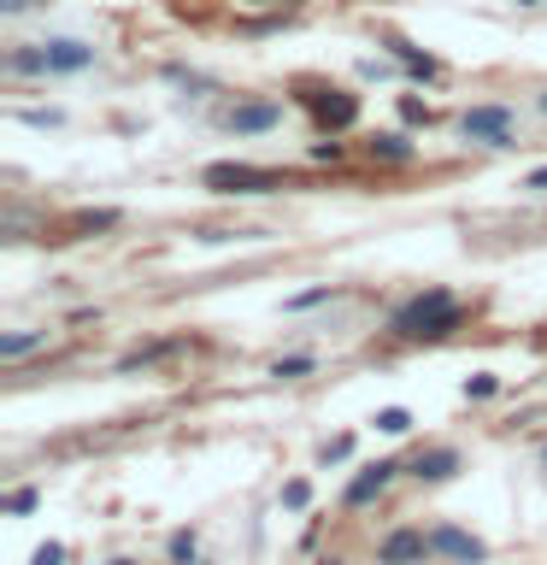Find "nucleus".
<instances>
[{
    "label": "nucleus",
    "instance_id": "nucleus-1",
    "mask_svg": "<svg viewBox=\"0 0 547 565\" xmlns=\"http://www.w3.org/2000/svg\"><path fill=\"white\" fill-rule=\"evenodd\" d=\"M459 318H465V307L448 289H423L388 312V335H400V342H441L448 330H459Z\"/></svg>",
    "mask_w": 547,
    "mask_h": 565
},
{
    "label": "nucleus",
    "instance_id": "nucleus-2",
    "mask_svg": "<svg viewBox=\"0 0 547 565\" xmlns=\"http://www.w3.org/2000/svg\"><path fill=\"white\" fill-rule=\"evenodd\" d=\"M300 106L312 113L318 130L342 136L360 124V95H347V88H330V83H300Z\"/></svg>",
    "mask_w": 547,
    "mask_h": 565
},
{
    "label": "nucleus",
    "instance_id": "nucleus-3",
    "mask_svg": "<svg viewBox=\"0 0 547 565\" xmlns=\"http://www.w3.org/2000/svg\"><path fill=\"white\" fill-rule=\"evenodd\" d=\"M459 136L465 141H483V148H518V113L501 100L489 106H471L465 118H459Z\"/></svg>",
    "mask_w": 547,
    "mask_h": 565
},
{
    "label": "nucleus",
    "instance_id": "nucleus-4",
    "mask_svg": "<svg viewBox=\"0 0 547 565\" xmlns=\"http://www.w3.org/2000/svg\"><path fill=\"white\" fill-rule=\"evenodd\" d=\"M201 183H206L212 194H265V189H282V171L242 166V159H218V166L201 171Z\"/></svg>",
    "mask_w": 547,
    "mask_h": 565
},
{
    "label": "nucleus",
    "instance_id": "nucleus-5",
    "mask_svg": "<svg viewBox=\"0 0 547 565\" xmlns=\"http://www.w3.org/2000/svg\"><path fill=\"white\" fill-rule=\"evenodd\" d=\"M436 547H430V530H412V524H400V530H388V536L377 542V565H423Z\"/></svg>",
    "mask_w": 547,
    "mask_h": 565
},
{
    "label": "nucleus",
    "instance_id": "nucleus-6",
    "mask_svg": "<svg viewBox=\"0 0 547 565\" xmlns=\"http://www.w3.org/2000/svg\"><path fill=\"white\" fill-rule=\"evenodd\" d=\"M282 124V100H236L224 113V130L229 136H265Z\"/></svg>",
    "mask_w": 547,
    "mask_h": 565
},
{
    "label": "nucleus",
    "instance_id": "nucleus-7",
    "mask_svg": "<svg viewBox=\"0 0 547 565\" xmlns=\"http://www.w3.org/2000/svg\"><path fill=\"white\" fill-rule=\"evenodd\" d=\"M430 547H436L441 559H453V565H483L489 559V542L471 536V530H459V524H436L430 530Z\"/></svg>",
    "mask_w": 547,
    "mask_h": 565
},
{
    "label": "nucleus",
    "instance_id": "nucleus-8",
    "mask_svg": "<svg viewBox=\"0 0 547 565\" xmlns=\"http://www.w3.org/2000/svg\"><path fill=\"white\" fill-rule=\"evenodd\" d=\"M42 53H47V77H83L95 65V42H77V35H53V42H42Z\"/></svg>",
    "mask_w": 547,
    "mask_h": 565
},
{
    "label": "nucleus",
    "instance_id": "nucleus-9",
    "mask_svg": "<svg viewBox=\"0 0 547 565\" xmlns=\"http://www.w3.org/2000/svg\"><path fill=\"white\" fill-rule=\"evenodd\" d=\"M395 477H400V459H377V466L353 471V483L342 489V501H347V507H371V501H383Z\"/></svg>",
    "mask_w": 547,
    "mask_h": 565
},
{
    "label": "nucleus",
    "instance_id": "nucleus-10",
    "mask_svg": "<svg viewBox=\"0 0 547 565\" xmlns=\"http://www.w3.org/2000/svg\"><path fill=\"white\" fill-rule=\"evenodd\" d=\"M383 47H388V60H395V65L406 71V77H423V83H430V77H441V65L430 60V53H418L412 42H400V35H388Z\"/></svg>",
    "mask_w": 547,
    "mask_h": 565
},
{
    "label": "nucleus",
    "instance_id": "nucleus-11",
    "mask_svg": "<svg viewBox=\"0 0 547 565\" xmlns=\"http://www.w3.org/2000/svg\"><path fill=\"white\" fill-rule=\"evenodd\" d=\"M459 471V448H423L412 459V477L418 483H448V477Z\"/></svg>",
    "mask_w": 547,
    "mask_h": 565
},
{
    "label": "nucleus",
    "instance_id": "nucleus-12",
    "mask_svg": "<svg viewBox=\"0 0 547 565\" xmlns=\"http://www.w3.org/2000/svg\"><path fill=\"white\" fill-rule=\"evenodd\" d=\"M7 77H47V53L42 42H18L7 53Z\"/></svg>",
    "mask_w": 547,
    "mask_h": 565
},
{
    "label": "nucleus",
    "instance_id": "nucleus-13",
    "mask_svg": "<svg viewBox=\"0 0 547 565\" xmlns=\"http://www.w3.org/2000/svg\"><path fill=\"white\" fill-rule=\"evenodd\" d=\"M35 348H47V330H7V335H0V360H7V365L30 360Z\"/></svg>",
    "mask_w": 547,
    "mask_h": 565
},
{
    "label": "nucleus",
    "instance_id": "nucleus-14",
    "mask_svg": "<svg viewBox=\"0 0 547 565\" xmlns=\"http://www.w3.org/2000/svg\"><path fill=\"white\" fill-rule=\"evenodd\" d=\"M365 148H371V159H383V166H406V159H412V141H406L400 130H383V136H371Z\"/></svg>",
    "mask_w": 547,
    "mask_h": 565
},
{
    "label": "nucleus",
    "instance_id": "nucleus-15",
    "mask_svg": "<svg viewBox=\"0 0 547 565\" xmlns=\"http://www.w3.org/2000/svg\"><path fill=\"white\" fill-rule=\"evenodd\" d=\"M165 554H171V565H194V554H201V536H194V530H171Z\"/></svg>",
    "mask_w": 547,
    "mask_h": 565
},
{
    "label": "nucleus",
    "instance_id": "nucleus-16",
    "mask_svg": "<svg viewBox=\"0 0 547 565\" xmlns=\"http://www.w3.org/2000/svg\"><path fill=\"white\" fill-rule=\"evenodd\" d=\"M377 430H383V436H406V430H412V413H406V406H383V413H377Z\"/></svg>",
    "mask_w": 547,
    "mask_h": 565
},
{
    "label": "nucleus",
    "instance_id": "nucleus-17",
    "mask_svg": "<svg viewBox=\"0 0 547 565\" xmlns=\"http://www.w3.org/2000/svg\"><path fill=\"white\" fill-rule=\"evenodd\" d=\"M330 295H335L330 282H318V289H307V295H289V300H282V312H307V307H324Z\"/></svg>",
    "mask_w": 547,
    "mask_h": 565
},
{
    "label": "nucleus",
    "instance_id": "nucleus-18",
    "mask_svg": "<svg viewBox=\"0 0 547 565\" xmlns=\"http://www.w3.org/2000/svg\"><path fill=\"white\" fill-rule=\"evenodd\" d=\"M307 371H312V353H289V360L271 365V377H307Z\"/></svg>",
    "mask_w": 547,
    "mask_h": 565
},
{
    "label": "nucleus",
    "instance_id": "nucleus-19",
    "mask_svg": "<svg viewBox=\"0 0 547 565\" xmlns=\"http://www.w3.org/2000/svg\"><path fill=\"white\" fill-rule=\"evenodd\" d=\"M307 501H312V483H307V477H294V483H282V507H289V512H300Z\"/></svg>",
    "mask_w": 547,
    "mask_h": 565
},
{
    "label": "nucleus",
    "instance_id": "nucleus-20",
    "mask_svg": "<svg viewBox=\"0 0 547 565\" xmlns=\"http://www.w3.org/2000/svg\"><path fill=\"white\" fill-rule=\"evenodd\" d=\"M494 388H501V377H494V371H476V377H465V395H471V401H489Z\"/></svg>",
    "mask_w": 547,
    "mask_h": 565
},
{
    "label": "nucleus",
    "instance_id": "nucleus-21",
    "mask_svg": "<svg viewBox=\"0 0 547 565\" xmlns=\"http://www.w3.org/2000/svg\"><path fill=\"white\" fill-rule=\"evenodd\" d=\"M400 118H406V124H430V106L412 100V95H400Z\"/></svg>",
    "mask_w": 547,
    "mask_h": 565
},
{
    "label": "nucleus",
    "instance_id": "nucleus-22",
    "mask_svg": "<svg viewBox=\"0 0 547 565\" xmlns=\"http://www.w3.org/2000/svg\"><path fill=\"white\" fill-rule=\"evenodd\" d=\"M347 454H353V436H335V441H324V466H342Z\"/></svg>",
    "mask_w": 547,
    "mask_h": 565
},
{
    "label": "nucleus",
    "instance_id": "nucleus-23",
    "mask_svg": "<svg viewBox=\"0 0 547 565\" xmlns=\"http://www.w3.org/2000/svg\"><path fill=\"white\" fill-rule=\"evenodd\" d=\"M18 118L35 124V130H60V124H65V113H53V106H47V113H18Z\"/></svg>",
    "mask_w": 547,
    "mask_h": 565
},
{
    "label": "nucleus",
    "instance_id": "nucleus-24",
    "mask_svg": "<svg viewBox=\"0 0 547 565\" xmlns=\"http://www.w3.org/2000/svg\"><path fill=\"white\" fill-rule=\"evenodd\" d=\"M35 501H42L35 489H12V494H7V512H35Z\"/></svg>",
    "mask_w": 547,
    "mask_h": 565
},
{
    "label": "nucleus",
    "instance_id": "nucleus-25",
    "mask_svg": "<svg viewBox=\"0 0 547 565\" xmlns=\"http://www.w3.org/2000/svg\"><path fill=\"white\" fill-rule=\"evenodd\" d=\"M60 559H65V547H60V542H42V547H35V559H30V565H60Z\"/></svg>",
    "mask_w": 547,
    "mask_h": 565
},
{
    "label": "nucleus",
    "instance_id": "nucleus-26",
    "mask_svg": "<svg viewBox=\"0 0 547 565\" xmlns=\"http://www.w3.org/2000/svg\"><path fill=\"white\" fill-rule=\"evenodd\" d=\"M312 159H318V166H330V159H342V141H335V136H330V141H318V148H312Z\"/></svg>",
    "mask_w": 547,
    "mask_h": 565
},
{
    "label": "nucleus",
    "instance_id": "nucleus-27",
    "mask_svg": "<svg viewBox=\"0 0 547 565\" xmlns=\"http://www.w3.org/2000/svg\"><path fill=\"white\" fill-rule=\"evenodd\" d=\"M524 189H529V194H547V166L529 171V177H524Z\"/></svg>",
    "mask_w": 547,
    "mask_h": 565
},
{
    "label": "nucleus",
    "instance_id": "nucleus-28",
    "mask_svg": "<svg viewBox=\"0 0 547 565\" xmlns=\"http://www.w3.org/2000/svg\"><path fill=\"white\" fill-rule=\"evenodd\" d=\"M254 7H265V12H294V7H307V0H254Z\"/></svg>",
    "mask_w": 547,
    "mask_h": 565
},
{
    "label": "nucleus",
    "instance_id": "nucleus-29",
    "mask_svg": "<svg viewBox=\"0 0 547 565\" xmlns=\"http://www.w3.org/2000/svg\"><path fill=\"white\" fill-rule=\"evenodd\" d=\"M35 7V0H0V12H7V18H18V12H30Z\"/></svg>",
    "mask_w": 547,
    "mask_h": 565
},
{
    "label": "nucleus",
    "instance_id": "nucleus-30",
    "mask_svg": "<svg viewBox=\"0 0 547 565\" xmlns=\"http://www.w3.org/2000/svg\"><path fill=\"white\" fill-rule=\"evenodd\" d=\"M106 565H136V559H106Z\"/></svg>",
    "mask_w": 547,
    "mask_h": 565
},
{
    "label": "nucleus",
    "instance_id": "nucleus-31",
    "mask_svg": "<svg viewBox=\"0 0 547 565\" xmlns=\"http://www.w3.org/2000/svg\"><path fill=\"white\" fill-rule=\"evenodd\" d=\"M318 565H347V559H318Z\"/></svg>",
    "mask_w": 547,
    "mask_h": 565
},
{
    "label": "nucleus",
    "instance_id": "nucleus-32",
    "mask_svg": "<svg viewBox=\"0 0 547 565\" xmlns=\"http://www.w3.org/2000/svg\"><path fill=\"white\" fill-rule=\"evenodd\" d=\"M518 7H541V0H518Z\"/></svg>",
    "mask_w": 547,
    "mask_h": 565
},
{
    "label": "nucleus",
    "instance_id": "nucleus-33",
    "mask_svg": "<svg viewBox=\"0 0 547 565\" xmlns=\"http://www.w3.org/2000/svg\"><path fill=\"white\" fill-rule=\"evenodd\" d=\"M536 106H541V113H547V95H541V100H536Z\"/></svg>",
    "mask_w": 547,
    "mask_h": 565
},
{
    "label": "nucleus",
    "instance_id": "nucleus-34",
    "mask_svg": "<svg viewBox=\"0 0 547 565\" xmlns=\"http://www.w3.org/2000/svg\"><path fill=\"white\" fill-rule=\"evenodd\" d=\"M541 466H547V448H541Z\"/></svg>",
    "mask_w": 547,
    "mask_h": 565
}]
</instances>
